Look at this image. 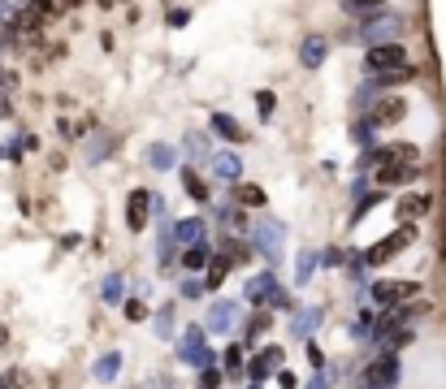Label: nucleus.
Listing matches in <instances>:
<instances>
[{"label": "nucleus", "mask_w": 446, "mask_h": 389, "mask_svg": "<svg viewBox=\"0 0 446 389\" xmlns=\"http://www.w3.org/2000/svg\"><path fill=\"white\" fill-rule=\"evenodd\" d=\"M364 69L373 74V78H386V74H403V69H412V65H407L403 43H377V48L364 52Z\"/></svg>", "instance_id": "nucleus-6"}, {"label": "nucleus", "mask_w": 446, "mask_h": 389, "mask_svg": "<svg viewBox=\"0 0 446 389\" xmlns=\"http://www.w3.org/2000/svg\"><path fill=\"white\" fill-rule=\"evenodd\" d=\"M109 151H113V139H109V135H100V139H95V143L87 147V156H91V165H100V161H104Z\"/></svg>", "instance_id": "nucleus-36"}, {"label": "nucleus", "mask_w": 446, "mask_h": 389, "mask_svg": "<svg viewBox=\"0 0 446 389\" xmlns=\"http://www.w3.org/2000/svg\"><path fill=\"white\" fill-rule=\"evenodd\" d=\"M316 268H320L316 264V251H299V259H295V285H308Z\"/></svg>", "instance_id": "nucleus-27"}, {"label": "nucleus", "mask_w": 446, "mask_h": 389, "mask_svg": "<svg viewBox=\"0 0 446 389\" xmlns=\"http://www.w3.org/2000/svg\"><path fill=\"white\" fill-rule=\"evenodd\" d=\"M269 333V311H256L252 320H243V342L252 346V342H260V337Z\"/></svg>", "instance_id": "nucleus-26"}, {"label": "nucleus", "mask_w": 446, "mask_h": 389, "mask_svg": "<svg viewBox=\"0 0 446 389\" xmlns=\"http://www.w3.org/2000/svg\"><path fill=\"white\" fill-rule=\"evenodd\" d=\"M191 156H208V139L204 135H187V143H182Z\"/></svg>", "instance_id": "nucleus-40"}, {"label": "nucleus", "mask_w": 446, "mask_h": 389, "mask_svg": "<svg viewBox=\"0 0 446 389\" xmlns=\"http://www.w3.org/2000/svg\"><path fill=\"white\" fill-rule=\"evenodd\" d=\"M373 329H377V316H373V311H360V320L351 325V337L364 342V337H373Z\"/></svg>", "instance_id": "nucleus-35"}, {"label": "nucleus", "mask_w": 446, "mask_h": 389, "mask_svg": "<svg viewBox=\"0 0 446 389\" xmlns=\"http://www.w3.org/2000/svg\"><path fill=\"white\" fill-rule=\"evenodd\" d=\"M226 273H230V259L226 255H208V268H204V290H217L221 281H226Z\"/></svg>", "instance_id": "nucleus-21"}, {"label": "nucleus", "mask_w": 446, "mask_h": 389, "mask_svg": "<svg viewBox=\"0 0 446 389\" xmlns=\"http://www.w3.org/2000/svg\"><path fill=\"white\" fill-rule=\"evenodd\" d=\"M412 243H416V225H407V221H403L394 233H386V238H381L377 247L360 251V255H356V264H386L390 255H399V251H403V247H412Z\"/></svg>", "instance_id": "nucleus-7"}, {"label": "nucleus", "mask_w": 446, "mask_h": 389, "mask_svg": "<svg viewBox=\"0 0 446 389\" xmlns=\"http://www.w3.org/2000/svg\"><path fill=\"white\" fill-rule=\"evenodd\" d=\"M403 113H407V104H403L399 95H390V100H377L373 109H368V121L381 130V125H390V121H403Z\"/></svg>", "instance_id": "nucleus-13"}, {"label": "nucleus", "mask_w": 446, "mask_h": 389, "mask_svg": "<svg viewBox=\"0 0 446 389\" xmlns=\"http://www.w3.org/2000/svg\"><path fill=\"white\" fill-rule=\"evenodd\" d=\"M212 135H217V139H226V143H243V139H247V130H243V121L230 117V113H212Z\"/></svg>", "instance_id": "nucleus-15"}, {"label": "nucleus", "mask_w": 446, "mask_h": 389, "mask_svg": "<svg viewBox=\"0 0 446 389\" xmlns=\"http://www.w3.org/2000/svg\"><path fill=\"white\" fill-rule=\"evenodd\" d=\"M342 259H346V251H342V247H330V251H320V255H316V264H320V268H338Z\"/></svg>", "instance_id": "nucleus-37"}, {"label": "nucleus", "mask_w": 446, "mask_h": 389, "mask_svg": "<svg viewBox=\"0 0 446 389\" xmlns=\"http://www.w3.org/2000/svg\"><path fill=\"white\" fill-rule=\"evenodd\" d=\"M221 381H226V376H221V368H200V389H217Z\"/></svg>", "instance_id": "nucleus-39"}, {"label": "nucleus", "mask_w": 446, "mask_h": 389, "mask_svg": "<svg viewBox=\"0 0 446 389\" xmlns=\"http://www.w3.org/2000/svg\"><path fill=\"white\" fill-rule=\"evenodd\" d=\"M173 350H178V359L187 363V368H217V350L208 346V333L204 325H187L178 329V337H173Z\"/></svg>", "instance_id": "nucleus-3"}, {"label": "nucleus", "mask_w": 446, "mask_h": 389, "mask_svg": "<svg viewBox=\"0 0 446 389\" xmlns=\"http://www.w3.org/2000/svg\"><path fill=\"white\" fill-rule=\"evenodd\" d=\"M377 203H381V191H368V195H360V203H356V221H360L364 212H373Z\"/></svg>", "instance_id": "nucleus-38"}, {"label": "nucleus", "mask_w": 446, "mask_h": 389, "mask_svg": "<svg viewBox=\"0 0 446 389\" xmlns=\"http://www.w3.org/2000/svg\"><path fill=\"white\" fill-rule=\"evenodd\" d=\"M247 247L264 259V268H273L282 259V247H286V225L278 217H260L252 229H247Z\"/></svg>", "instance_id": "nucleus-2"}, {"label": "nucleus", "mask_w": 446, "mask_h": 389, "mask_svg": "<svg viewBox=\"0 0 446 389\" xmlns=\"http://www.w3.org/2000/svg\"><path fill=\"white\" fill-rule=\"evenodd\" d=\"M325 52H330V43H325V39H320V35H308V39L299 43V61H304V69H320Z\"/></svg>", "instance_id": "nucleus-19"}, {"label": "nucleus", "mask_w": 446, "mask_h": 389, "mask_svg": "<svg viewBox=\"0 0 446 389\" xmlns=\"http://www.w3.org/2000/svg\"><path fill=\"white\" fill-rule=\"evenodd\" d=\"M429 207H433L429 195H407V199H399V212H403V217H425Z\"/></svg>", "instance_id": "nucleus-29"}, {"label": "nucleus", "mask_w": 446, "mask_h": 389, "mask_svg": "<svg viewBox=\"0 0 446 389\" xmlns=\"http://www.w3.org/2000/svg\"><path fill=\"white\" fill-rule=\"evenodd\" d=\"M243 307H256V311H264V307H273V311H295V299L278 285V273H273V268H264V273H256L252 281H247Z\"/></svg>", "instance_id": "nucleus-1"}, {"label": "nucleus", "mask_w": 446, "mask_h": 389, "mask_svg": "<svg viewBox=\"0 0 446 389\" xmlns=\"http://www.w3.org/2000/svg\"><path fill=\"white\" fill-rule=\"evenodd\" d=\"M126 320H147V307H143V299H130V303H126Z\"/></svg>", "instance_id": "nucleus-41"}, {"label": "nucleus", "mask_w": 446, "mask_h": 389, "mask_svg": "<svg viewBox=\"0 0 446 389\" xmlns=\"http://www.w3.org/2000/svg\"><path fill=\"white\" fill-rule=\"evenodd\" d=\"M217 359H221V376H243V346H226Z\"/></svg>", "instance_id": "nucleus-28"}, {"label": "nucleus", "mask_w": 446, "mask_h": 389, "mask_svg": "<svg viewBox=\"0 0 446 389\" xmlns=\"http://www.w3.org/2000/svg\"><path fill=\"white\" fill-rule=\"evenodd\" d=\"M169 26H187V9H173L169 13Z\"/></svg>", "instance_id": "nucleus-46"}, {"label": "nucleus", "mask_w": 446, "mask_h": 389, "mask_svg": "<svg viewBox=\"0 0 446 389\" xmlns=\"http://www.w3.org/2000/svg\"><path fill=\"white\" fill-rule=\"evenodd\" d=\"M308 363H312L316 372H325V355H320V346H316V342H308Z\"/></svg>", "instance_id": "nucleus-43"}, {"label": "nucleus", "mask_w": 446, "mask_h": 389, "mask_svg": "<svg viewBox=\"0 0 446 389\" xmlns=\"http://www.w3.org/2000/svg\"><path fill=\"white\" fill-rule=\"evenodd\" d=\"M342 9L351 13V18H368V13L386 9V0H342Z\"/></svg>", "instance_id": "nucleus-30"}, {"label": "nucleus", "mask_w": 446, "mask_h": 389, "mask_svg": "<svg viewBox=\"0 0 446 389\" xmlns=\"http://www.w3.org/2000/svg\"><path fill=\"white\" fill-rule=\"evenodd\" d=\"M403 31H407L403 13H390V9H377V13L360 18V39H364L368 48H377V43H399Z\"/></svg>", "instance_id": "nucleus-4"}, {"label": "nucleus", "mask_w": 446, "mask_h": 389, "mask_svg": "<svg viewBox=\"0 0 446 389\" xmlns=\"http://www.w3.org/2000/svg\"><path fill=\"white\" fill-rule=\"evenodd\" d=\"M147 217H152V191H130L126 195V225L130 229H143Z\"/></svg>", "instance_id": "nucleus-12"}, {"label": "nucleus", "mask_w": 446, "mask_h": 389, "mask_svg": "<svg viewBox=\"0 0 446 389\" xmlns=\"http://www.w3.org/2000/svg\"><path fill=\"white\" fill-rule=\"evenodd\" d=\"M282 359H286V350H282L278 342H269L264 350H256L252 359H247V363H243V376H247V381H252V385H264L269 376H273V372L282 368Z\"/></svg>", "instance_id": "nucleus-10"}, {"label": "nucleus", "mask_w": 446, "mask_h": 389, "mask_svg": "<svg viewBox=\"0 0 446 389\" xmlns=\"http://www.w3.org/2000/svg\"><path fill=\"white\" fill-rule=\"evenodd\" d=\"M412 177H416V165H399V161L377 165V182H381V186H407Z\"/></svg>", "instance_id": "nucleus-18"}, {"label": "nucleus", "mask_w": 446, "mask_h": 389, "mask_svg": "<svg viewBox=\"0 0 446 389\" xmlns=\"http://www.w3.org/2000/svg\"><path fill=\"white\" fill-rule=\"evenodd\" d=\"M221 255H226V259H230V268H234V264H247V259H252V247H247V243H230V238H226Z\"/></svg>", "instance_id": "nucleus-31"}, {"label": "nucleus", "mask_w": 446, "mask_h": 389, "mask_svg": "<svg viewBox=\"0 0 446 389\" xmlns=\"http://www.w3.org/2000/svg\"><path fill=\"white\" fill-rule=\"evenodd\" d=\"M394 385H399V355H394V350H381V355L360 372V389H394Z\"/></svg>", "instance_id": "nucleus-9"}, {"label": "nucleus", "mask_w": 446, "mask_h": 389, "mask_svg": "<svg viewBox=\"0 0 446 389\" xmlns=\"http://www.w3.org/2000/svg\"><path fill=\"white\" fill-rule=\"evenodd\" d=\"M273 376H278V385H282V389H299V376H295V372H286V368H278Z\"/></svg>", "instance_id": "nucleus-44"}, {"label": "nucleus", "mask_w": 446, "mask_h": 389, "mask_svg": "<svg viewBox=\"0 0 446 389\" xmlns=\"http://www.w3.org/2000/svg\"><path fill=\"white\" fill-rule=\"evenodd\" d=\"M234 195H238V203H243V207H264V191H260V186H252V182H247V186H238Z\"/></svg>", "instance_id": "nucleus-33"}, {"label": "nucleus", "mask_w": 446, "mask_h": 389, "mask_svg": "<svg viewBox=\"0 0 446 389\" xmlns=\"http://www.w3.org/2000/svg\"><path fill=\"white\" fill-rule=\"evenodd\" d=\"M156 337H165V342H173V337H178V320H173V303H165L161 311H156Z\"/></svg>", "instance_id": "nucleus-25"}, {"label": "nucleus", "mask_w": 446, "mask_h": 389, "mask_svg": "<svg viewBox=\"0 0 446 389\" xmlns=\"http://www.w3.org/2000/svg\"><path fill=\"white\" fill-rule=\"evenodd\" d=\"M212 173H217L221 182H238V177H243V156H238V151H217V156H212Z\"/></svg>", "instance_id": "nucleus-16"}, {"label": "nucleus", "mask_w": 446, "mask_h": 389, "mask_svg": "<svg viewBox=\"0 0 446 389\" xmlns=\"http://www.w3.org/2000/svg\"><path fill=\"white\" fill-rule=\"evenodd\" d=\"M204 294H208V290H204V281H200V277H187V281L178 285V299H187V303H200Z\"/></svg>", "instance_id": "nucleus-32"}, {"label": "nucleus", "mask_w": 446, "mask_h": 389, "mask_svg": "<svg viewBox=\"0 0 446 389\" xmlns=\"http://www.w3.org/2000/svg\"><path fill=\"white\" fill-rule=\"evenodd\" d=\"M273 104H278V100H273V91H260V95H256V109H260V117H269V113H273Z\"/></svg>", "instance_id": "nucleus-42"}, {"label": "nucleus", "mask_w": 446, "mask_h": 389, "mask_svg": "<svg viewBox=\"0 0 446 389\" xmlns=\"http://www.w3.org/2000/svg\"><path fill=\"white\" fill-rule=\"evenodd\" d=\"M182 268H187L191 277H200V273L208 268V247H204V243H200V247H187V251H182Z\"/></svg>", "instance_id": "nucleus-24"}, {"label": "nucleus", "mask_w": 446, "mask_h": 389, "mask_svg": "<svg viewBox=\"0 0 446 389\" xmlns=\"http://www.w3.org/2000/svg\"><path fill=\"white\" fill-rule=\"evenodd\" d=\"M147 169H156V173L178 169V147H173V143H152V147H147Z\"/></svg>", "instance_id": "nucleus-14"}, {"label": "nucleus", "mask_w": 446, "mask_h": 389, "mask_svg": "<svg viewBox=\"0 0 446 389\" xmlns=\"http://www.w3.org/2000/svg\"><path fill=\"white\" fill-rule=\"evenodd\" d=\"M243 320H247L243 299H212V303H208L204 333H212V337H230L234 329H243Z\"/></svg>", "instance_id": "nucleus-5"}, {"label": "nucleus", "mask_w": 446, "mask_h": 389, "mask_svg": "<svg viewBox=\"0 0 446 389\" xmlns=\"http://www.w3.org/2000/svg\"><path fill=\"white\" fill-rule=\"evenodd\" d=\"M368 294H373L377 307H403L407 299L420 294V281H403V277H381L368 285Z\"/></svg>", "instance_id": "nucleus-8"}, {"label": "nucleus", "mask_w": 446, "mask_h": 389, "mask_svg": "<svg viewBox=\"0 0 446 389\" xmlns=\"http://www.w3.org/2000/svg\"><path fill=\"white\" fill-rule=\"evenodd\" d=\"M182 186H187V195L195 199V203H208L212 195H208V182L195 173V169H182Z\"/></svg>", "instance_id": "nucleus-23"}, {"label": "nucleus", "mask_w": 446, "mask_h": 389, "mask_svg": "<svg viewBox=\"0 0 446 389\" xmlns=\"http://www.w3.org/2000/svg\"><path fill=\"white\" fill-rule=\"evenodd\" d=\"M304 389H330V368H325V372H316V376H312Z\"/></svg>", "instance_id": "nucleus-45"}, {"label": "nucleus", "mask_w": 446, "mask_h": 389, "mask_svg": "<svg viewBox=\"0 0 446 389\" xmlns=\"http://www.w3.org/2000/svg\"><path fill=\"white\" fill-rule=\"evenodd\" d=\"M121 294H126V277H121V273H109L104 285H100V299H104L109 307H117V303H126Z\"/></svg>", "instance_id": "nucleus-22"}, {"label": "nucleus", "mask_w": 446, "mask_h": 389, "mask_svg": "<svg viewBox=\"0 0 446 389\" xmlns=\"http://www.w3.org/2000/svg\"><path fill=\"white\" fill-rule=\"evenodd\" d=\"M121 363H126V355H121V350H104L100 359L91 363V372H95V381H117Z\"/></svg>", "instance_id": "nucleus-20"}, {"label": "nucleus", "mask_w": 446, "mask_h": 389, "mask_svg": "<svg viewBox=\"0 0 446 389\" xmlns=\"http://www.w3.org/2000/svg\"><path fill=\"white\" fill-rule=\"evenodd\" d=\"M320 320H325V311H320V307H295L290 311V333L304 337V342H312V333L320 329Z\"/></svg>", "instance_id": "nucleus-11"}, {"label": "nucleus", "mask_w": 446, "mask_h": 389, "mask_svg": "<svg viewBox=\"0 0 446 389\" xmlns=\"http://www.w3.org/2000/svg\"><path fill=\"white\" fill-rule=\"evenodd\" d=\"M351 139H356L360 147H368V143H373V139H377V125H373V121H368V117H360V121H356V130H351Z\"/></svg>", "instance_id": "nucleus-34"}, {"label": "nucleus", "mask_w": 446, "mask_h": 389, "mask_svg": "<svg viewBox=\"0 0 446 389\" xmlns=\"http://www.w3.org/2000/svg\"><path fill=\"white\" fill-rule=\"evenodd\" d=\"M204 221L200 217H187V221H178V225H173V243H182V247H200L204 243Z\"/></svg>", "instance_id": "nucleus-17"}]
</instances>
